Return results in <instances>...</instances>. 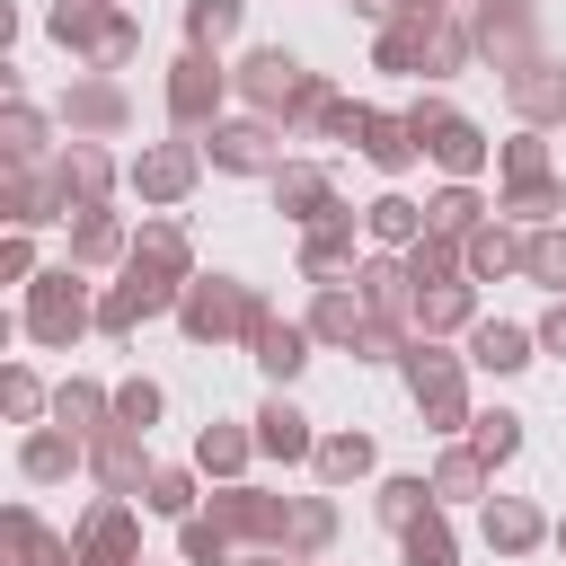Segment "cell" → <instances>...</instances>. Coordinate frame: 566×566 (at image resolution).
<instances>
[]
</instances>
